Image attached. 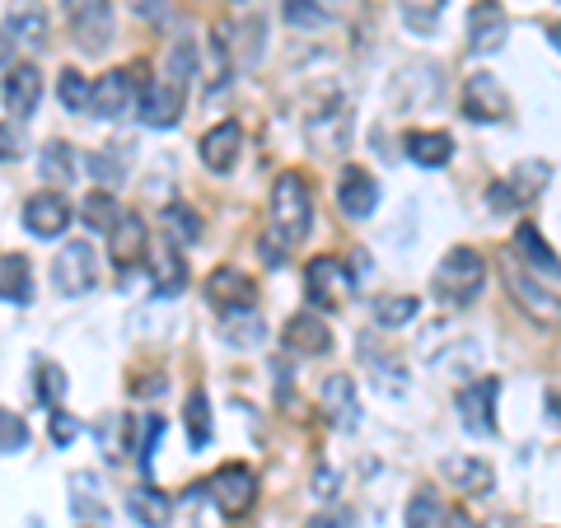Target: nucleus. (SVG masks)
Listing matches in <instances>:
<instances>
[{
	"label": "nucleus",
	"mask_w": 561,
	"mask_h": 528,
	"mask_svg": "<svg viewBox=\"0 0 561 528\" xmlns=\"http://www.w3.org/2000/svg\"><path fill=\"white\" fill-rule=\"evenodd\" d=\"M351 131H356V122H351V103L342 94L323 99L319 108L309 113V146L319 154H346Z\"/></svg>",
	"instance_id": "nucleus-6"
},
{
	"label": "nucleus",
	"mask_w": 561,
	"mask_h": 528,
	"mask_svg": "<svg viewBox=\"0 0 561 528\" xmlns=\"http://www.w3.org/2000/svg\"><path fill=\"white\" fill-rule=\"evenodd\" d=\"M440 468L454 482V491H463V496H491V491H496V468L478 459V454H449Z\"/></svg>",
	"instance_id": "nucleus-24"
},
{
	"label": "nucleus",
	"mask_w": 561,
	"mask_h": 528,
	"mask_svg": "<svg viewBox=\"0 0 561 528\" xmlns=\"http://www.w3.org/2000/svg\"><path fill=\"white\" fill-rule=\"evenodd\" d=\"M183 286H187V267H183V257H179V253H164V262L154 267V299L179 295Z\"/></svg>",
	"instance_id": "nucleus-43"
},
{
	"label": "nucleus",
	"mask_w": 561,
	"mask_h": 528,
	"mask_svg": "<svg viewBox=\"0 0 561 528\" xmlns=\"http://www.w3.org/2000/svg\"><path fill=\"white\" fill-rule=\"evenodd\" d=\"M280 346H286L290 356H328L332 351V328L319 319V309H305V313H295V319L280 328Z\"/></svg>",
	"instance_id": "nucleus-20"
},
{
	"label": "nucleus",
	"mask_w": 561,
	"mask_h": 528,
	"mask_svg": "<svg viewBox=\"0 0 561 528\" xmlns=\"http://www.w3.org/2000/svg\"><path fill=\"white\" fill-rule=\"evenodd\" d=\"M122 146H108V150H99V154H90V173L94 179H103V183H117L122 179Z\"/></svg>",
	"instance_id": "nucleus-45"
},
{
	"label": "nucleus",
	"mask_w": 561,
	"mask_h": 528,
	"mask_svg": "<svg viewBox=\"0 0 561 528\" xmlns=\"http://www.w3.org/2000/svg\"><path fill=\"white\" fill-rule=\"evenodd\" d=\"M66 5V20H70V33L84 51H103L113 43V5L108 0H61Z\"/></svg>",
	"instance_id": "nucleus-13"
},
{
	"label": "nucleus",
	"mask_w": 561,
	"mask_h": 528,
	"mask_svg": "<svg viewBox=\"0 0 561 528\" xmlns=\"http://www.w3.org/2000/svg\"><path fill=\"white\" fill-rule=\"evenodd\" d=\"M70 515H76V528H108V501H103V486L90 468L70 472Z\"/></svg>",
	"instance_id": "nucleus-18"
},
{
	"label": "nucleus",
	"mask_w": 561,
	"mask_h": 528,
	"mask_svg": "<svg viewBox=\"0 0 561 528\" xmlns=\"http://www.w3.org/2000/svg\"><path fill=\"white\" fill-rule=\"evenodd\" d=\"M416 313H421V299L416 295H383L379 305H375V323L393 332V328H408Z\"/></svg>",
	"instance_id": "nucleus-39"
},
{
	"label": "nucleus",
	"mask_w": 561,
	"mask_h": 528,
	"mask_svg": "<svg viewBox=\"0 0 561 528\" xmlns=\"http://www.w3.org/2000/svg\"><path fill=\"white\" fill-rule=\"evenodd\" d=\"M70 202L61 197V192H33V197L24 202V230L33 239H57L66 234V225H70Z\"/></svg>",
	"instance_id": "nucleus-19"
},
{
	"label": "nucleus",
	"mask_w": 561,
	"mask_h": 528,
	"mask_svg": "<svg viewBox=\"0 0 561 528\" xmlns=\"http://www.w3.org/2000/svg\"><path fill=\"white\" fill-rule=\"evenodd\" d=\"M542 33H548V43L561 51V20H548V24H542Z\"/></svg>",
	"instance_id": "nucleus-50"
},
{
	"label": "nucleus",
	"mask_w": 561,
	"mask_h": 528,
	"mask_svg": "<svg viewBox=\"0 0 561 528\" xmlns=\"http://www.w3.org/2000/svg\"><path fill=\"white\" fill-rule=\"evenodd\" d=\"M57 94H61V103H66L70 113H84V108H90V94H94V84L84 80L80 70H70V66H66L61 76H57Z\"/></svg>",
	"instance_id": "nucleus-41"
},
{
	"label": "nucleus",
	"mask_w": 561,
	"mask_h": 528,
	"mask_svg": "<svg viewBox=\"0 0 561 528\" xmlns=\"http://www.w3.org/2000/svg\"><path fill=\"white\" fill-rule=\"evenodd\" d=\"M206 496L216 501V509L225 519H243L249 509L257 505V478H253V468L249 463H225L210 472V482H206Z\"/></svg>",
	"instance_id": "nucleus-5"
},
{
	"label": "nucleus",
	"mask_w": 561,
	"mask_h": 528,
	"mask_svg": "<svg viewBox=\"0 0 561 528\" xmlns=\"http://www.w3.org/2000/svg\"><path fill=\"white\" fill-rule=\"evenodd\" d=\"M146 66H117L108 76L94 80V94H90V113L99 122H113L122 113H131V103H140V90H146Z\"/></svg>",
	"instance_id": "nucleus-4"
},
{
	"label": "nucleus",
	"mask_w": 561,
	"mask_h": 528,
	"mask_svg": "<svg viewBox=\"0 0 561 528\" xmlns=\"http://www.w3.org/2000/svg\"><path fill=\"white\" fill-rule=\"evenodd\" d=\"M47 435H51V445H76V435H80V421L61 412V408H51V421H47Z\"/></svg>",
	"instance_id": "nucleus-47"
},
{
	"label": "nucleus",
	"mask_w": 561,
	"mask_h": 528,
	"mask_svg": "<svg viewBox=\"0 0 561 528\" xmlns=\"http://www.w3.org/2000/svg\"><path fill=\"white\" fill-rule=\"evenodd\" d=\"M10 51H14V43H10V33L0 28V66H10Z\"/></svg>",
	"instance_id": "nucleus-51"
},
{
	"label": "nucleus",
	"mask_w": 561,
	"mask_h": 528,
	"mask_svg": "<svg viewBox=\"0 0 561 528\" xmlns=\"http://www.w3.org/2000/svg\"><path fill=\"white\" fill-rule=\"evenodd\" d=\"M511 43V14L501 0H472L468 10V51L472 57H496Z\"/></svg>",
	"instance_id": "nucleus-9"
},
{
	"label": "nucleus",
	"mask_w": 561,
	"mask_h": 528,
	"mask_svg": "<svg viewBox=\"0 0 561 528\" xmlns=\"http://www.w3.org/2000/svg\"><path fill=\"white\" fill-rule=\"evenodd\" d=\"M51 286H57V295L66 299H80L90 295L99 286V257L90 243H66V249L57 253V262H51Z\"/></svg>",
	"instance_id": "nucleus-8"
},
{
	"label": "nucleus",
	"mask_w": 561,
	"mask_h": 528,
	"mask_svg": "<svg viewBox=\"0 0 561 528\" xmlns=\"http://www.w3.org/2000/svg\"><path fill=\"white\" fill-rule=\"evenodd\" d=\"M206 299L216 313L257 309V286H253V276H243V267H216L206 276Z\"/></svg>",
	"instance_id": "nucleus-16"
},
{
	"label": "nucleus",
	"mask_w": 561,
	"mask_h": 528,
	"mask_svg": "<svg viewBox=\"0 0 561 528\" xmlns=\"http://www.w3.org/2000/svg\"><path fill=\"white\" fill-rule=\"evenodd\" d=\"M160 220H164V234H169L173 249H192V243H202V216L187 202H169L160 210Z\"/></svg>",
	"instance_id": "nucleus-31"
},
{
	"label": "nucleus",
	"mask_w": 561,
	"mask_h": 528,
	"mask_svg": "<svg viewBox=\"0 0 561 528\" xmlns=\"http://www.w3.org/2000/svg\"><path fill=\"white\" fill-rule=\"evenodd\" d=\"M515 253L529 262V267L538 272V276H552V280H561V257H557V249L548 239H542V230L538 225H529L524 220L519 230H515Z\"/></svg>",
	"instance_id": "nucleus-27"
},
{
	"label": "nucleus",
	"mask_w": 561,
	"mask_h": 528,
	"mask_svg": "<svg viewBox=\"0 0 561 528\" xmlns=\"http://www.w3.org/2000/svg\"><path fill=\"white\" fill-rule=\"evenodd\" d=\"M482 286H486V257L478 249H468V243L449 249L440 257V267H435V276H431V295L440 299L445 309L472 305V299L482 295Z\"/></svg>",
	"instance_id": "nucleus-2"
},
{
	"label": "nucleus",
	"mask_w": 561,
	"mask_h": 528,
	"mask_svg": "<svg viewBox=\"0 0 561 528\" xmlns=\"http://www.w3.org/2000/svg\"><path fill=\"white\" fill-rule=\"evenodd\" d=\"M197 154H202V169L206 173H230L234 164H239V154H243V127L234 117H225V122H216L202 140H197Z\"/></svg>",
	"instance_id": "nucleus-15"
},
{
	"label": "nucleus",
	"mask_w": 561,
	"mask_h": 528,
	"mask_svg": "<svg viewBox=\"0 0 561 528\" xmlns=\"http://www.w3.org/2000/svg\"><path fill=\"white\" fill-rule=\"evenodd\" d=\"M230 5H243V0H230Z\"/></svg>",
	"instance_id": "nucleus-55"
},
{
	"label": "nucleus",
	"mask_w": 561,
	"mask_h": 528,
	"mask_svg": "<svg viewBox=\"0 0 561 528\" xmlns=\"http://www.w3.org/2000/svg\"><path fill=\"white\" fill-rule=\"evenodd\" d=\"M505 290H511V299L519 305L524 319H534L538 328H548V332L561 328V295L542 290V280L524 276L519 267H505Z\"/></svg>",
	"instance_id": "nucleus-10"
},
{
	"label": "nucleus",
	"mask_w": 561,
	"mask_h": 528,
	"mask_svg": "<svg viewBox=\"0 0 561 528\" xmlns=\"http://www.w3.org/2000/svg\"><path fill=\"white\" fill-rule=\"evenodd\" d=\"M398 5V20L408 24L416 38H431L440 28V14H445V0H393Z\"/></svg>",
	"instance_id": "nucleus-33"
},
{
	"label": "nucleus",
	"mask_w": 561,
	"mask_h": 528,
	"mask_svg": "<svg viewBox=\"0 0 561 528\" xmlns=\"http://www.w3.org/2000/svg\"><path fill=\"white\" fill-rule=\"evenodd\" d=\"M33 375H38V398L47 402V408H61V398H66V369L57 360H38V365H33Z\"/></svg>",
	"instance_id": "nucleus-42"
},
{
	"label": "nucleus",
	"mask_w": 561,
	"mask_h": 528,
	"mask_svg": "<svg viewBox=\"0 0 561 528\" xmlns=\"http://www.w3.org/2000/svg\"><path fill=\"white\" fill-rule=\"evenodd\" d=\"M305 295H309L313 309L337 313V309L351 305V295H356V272H351L342 257H332V253L313 257L305 267Z\"/></svg>",
	"instance_id": "nucleus-3"
},
{
	"label": "nucleus",
	"mask_w": 561,
	"mask_h": 528,
	"mask_svg": "<svg viewBox=\"0 0 561 528\" xmlns=\"http://www.w3.org/2000/svg\"><path fill=\"white\" fill-rule=\"evenodd\" d=\"M230 24H216L210 28V43H206V57H202V94L206 99H220L230 90Z\"/></svg>",
	"instance_id": "nucleus-25"
},
{
	"label": "nucleus",
	"mask_w": 561,
	"mask_h": 528,
	"mask_svg": "<svg viewBox=\"0 0 561 528\" xmlns=\"http://www.w3.org/2000/svg\"><path fill=\"white\" fill-rule=\"evenodd\" d=\"M160 435H164V416H146V431H140V449H136L140 472H150V463H154V445H160Z\"/></svg>",
	"instance_id": "nucleus-46"
},
{
	"label": "nucleus",
	"mask_w": 561,
	"mask_h": 528,
	"mask_svg": "<svg viewBox=\"0 0 561 528\" xmlns=\"http://www.w3.org/2000/svg\"><path fill=\"white\" fill-rule=\"evenodd\" d=\"M5 33H10V43H24V47H43L47 43V14L38 5H20L5 20Z\"/></svg>",
	"instance_id": "nucleus-35"
},
{
	"label": "nucleus",
	"mask_w": 561,
	"mask_h": 528,
	"mask_svg": "<svg viewBox=\"0 0 561 528\" xmlns=\"http://www.w3.org/2000/svg\"><path fill=\"white\" fill-rule=\"evenodd\" d=\"M146 249H150L146 220H140L136 210H122V220L113 225V234H108L113 262H117V267H140V262H146Z\"/></svg>",
	"instance_id": "nucleus-23"
},
{
	"label": "nucleus",
	"mask_w": 561,
	"mask_h": 528,
	"mask_svg": "<svg viewBox=\"0 0 561 528\" xmlns=\"http://www.w3.org/2000/svg\"><path fill=\"white\" fill-rule=\"evenodd\" d=\"M183 426H187V445L202 454L210 445V398H206V389H192L187 393V402H183Z\"/></svg>",
	"instance_id": "nucleus-34"
},
{
	"label": "nucleus",
	"mask_w": 561,
	"mask_h": 528,
	"mask_svg": "<svg viewBox=\"0 0 561 528\" xmlns=\"http://www.w3.org/2000/svg\"><path fill=\"white\" fill-rule=\"evenodd\" d=\"M0 299H5V305H20V309L33 299V272H28L24 253H5V257H0Z\"/></svg>",
	"instance_id": "nucleus-30"
},
{
	"label": "nucleus",
	"mask_w": 561,
	"mask_h": 528,
	"mask_svg": "<svg viewBox=\"0 0 561 528\" xmlns=\"http://www.w3.org/2000/svg\"><path fill=\"white\" fill-rule=\"evenodd\" d=\"M402 150H408V160L421 169H445L454 160V136L449 131H408L402 136Z\"/></svg>",
	"instance_id": "nucleus-28"
},
{
	"label": "nucleus",
	"mask_w": 561,
	"mask_h": 528,
	"mask_svg": "<svg viewBox=\"0 0 561 528\" xmlns=\"http://www.w3.org/2000/svg\"><path fill=\"white\" fill-rule=\"evenodd\" d=\"M463 117L482 122V127L511 117V94L501 90V80L491 76V70H472V76L463 80Z\"/></svg>",
	"instance_id": "nucleus-12"
},
{
	"label": "nucleus",
	"mask_w": 561,
	"mask_h": 528,
	"mask_svg": "<svg viewBox=\"0 0 561 528\" xmlns=\"http://www.w3.org/2000/svg\"><path fill=\"white\" fill-rule=\"evenodd\" d=\"M197 66H202V57H197V43H192V38H173V43H169V57H164V80H173V84H183V90H187V80L197 76Z\"/></svg>",
	"instance_id": "nucleus-36"
},
{
	"label": "nucleus",
	"mask_w": 561,
	"mask_h": 528,
	"mask_svg": "<svg viewBox=\"0 0 561 528\" xmlns=\"http://www.w3.org/2000/svg\"><path fill=\"white\" fill-rule=\"evenodd\" d=\"M309 528H342V524H337V519H313Z\"/></svg>",
	"instance_id": "nucleus-53"
},
{
	"label": "nucleus",
	"mask_w": 561,
	"mask_h": 528,
	"mask_svg": "<svg viewBox=\"0 0 561 528\" xmlns=\"http://www.w3.org/2000/svg\"><path fill=\"white\" fill-rule=\"evenodd\" d=\"M267 210H272V239L280 249H300L313 230V192H309V179L300 169H286L272 183Z\"/></svg>",
	"instance_id": "nucleus-1"
},
{
	"label": "nucleus",
	"mask_w": 561,
	"mask_h": 528,
	"mask_svg": "<svg viewBox=\"0 0 561 528\" xmlns=\"http://www.w3.org/2000/svg\"><path fill=\"white\" fill-rule=\"evenodd\" d=\"M127 515H131L140 528H169V519H173V501H169V491L150 486V482H140V486L127 491Z\"/></svg>",
	"instance_id": "nucleus-26"
},
{
	"label": "nucleus",
	"mask_w": 561,
	"mask_h": 528,
	"mask_svg": "<svg viewBox=\"0 0 561 528\" xmlns=\"http://www.w3.org/2000/svg\"><path fill=\"white\" fill-rule=\"evenodd\" d=\"M5 160H14V136L0 127V164H5Z\"/></svg>",
	"instance_id": "nucleus-49"
},
{
	"label": "nucleus",
	"mask_w": 561,
	"mask_h": 528,
	"mask_svg": "<svg viewBox=\"0 0 561 528\" xmlns=\"http://www.w3.org/2000/svg\"><path fill=\"white\" fill-rule=\"evenodd\" d=\"M408 528H449V509L440 505L435 491L421 486L416 496L408 501Z\"/></svg>",
	"instance_id": "nucleus-37"
},
{
	"label": "nucleus",
	"mask_w": 561,
	"mask_h": 528,
	"mask_svg": "<svg viewBox=\"0 0 561 528\" xmlns=\"http://www.w3.org/2000/svg\"><path fill=\"white\" fill-rule=\"evenodd\" d=\"M319 402H323V412L328 421L337 431H356L360 426V393H356V379L351 375H328L323 379V389H319Z\"/></svg>",
	"instance_id": "nucleus-22"
},
{
	"label": "nucleus",
	"mask_w": 561,
	"mask_h": 528,
	"mask_svg": "<svg viewBox=\"0 0 561 528\" xmlns=\"http://www.w3.org/2000/svg\"><path fill=\"white\" fill-rule=\"evenodd\" d=\"M127 5H131V14H136V20L154 24V20H160V14L169 10V0H127Z\"/></svg>",
	"instance_id": "nucleus-48"
},
{
	"label": "nucleus",
	"mask_w": 561,
	"mask_h": 528,
	"mask_svg": "<svg viewBox=\"0 0 561 528\" xmlns=\"http://www.w3.org/2000/svg\"><path fill=\"white\" fill-rule=\"evenodd\" d=\"M220 337L234 351H253L262 337H267V323H262L257 309H234V313H220Z\"/></svg>",
	"instance_id": "nucleus-29"
},
{
	"label": "nucleus",
	"mask_w": 561,
	"mask_h": 528,
	"mask_svg": "<svg viewBox=\"0 0 561 528\" xmlns=\"http://www.w3.org/2000/svg\"><path fill=\"white\" fill-rule=\"evenodd\" d=\"M0 99H5V113L28 122L38 113V99H43V70L24 61V66H10L5 70V84H0Z\"/></svg>",
	"instance_id": "nucleus-17"
},
{
	"label": "nucleus",
	"mask_w": 561,
	"mask_h": 528,
	"mask_svg": "<svg viewBox=\"0 0 561 528\" xmlns=\"http://www.w3.org/2000/svg\"><path fill=\"white\" fill-rule=\"evenodd\" d=\"M80 216H84V225H90V230L113 234V225L122 220V206H117L113 192H90V197H84V206H80Z\"/></svg>",
	"instance_id": "nucleus-38"
},
{
	"label": "nucleus",
	"mask_w": 561,
	"mask_h": 528,
	"mask_svg": "<svg viewBox=\"0 0 561 528\" xmlns=\"http://www.w3.org/2000/svg\"><path fill=\"white\" fill-rule=\"evenodd\" d=\"M449 528H472L468 515H459V509H449Z\"/></svg>",
	"instance_id": "nucleus-52"
},
{
	"label": "nucleus",
	"mask_w": 561,
	"mask_h": 528,
	"mask_svg": "<svg viewBox=\"0 0 561 528\" xmlns=\"http://www.w3.org/2000/svg\"><path fill=\"white\" fill-rule=\"evenodd\" d=\"M375 206H379V183H375V173L360 169V164H346V169L337 173V210H342L346 220H370Z\"/></svg>",
	"instance_id": "nucleus-14"
},
{
	"label": "nucleus",
	"mask_w": 561,
	"mask_h": 528,
	"mask_svg": "<svg viewBox=\"0 0 561 528\" xmlns=\"http://www.w3.org/2000/svg\"><path fill=\"white\" fill-rule=\"evenodd\" d=\"M280 20L290 28H323L332 20V10L323 0H280Z\"/></svg>",
	"instance_id": "nucleus-40"
},
{
	"label": "nucleus",
	"mask_w": 561,
	"mask_h": 528,
	"mask_svg": "<svg viewBox=\"0 0 561 528\" xmlns=\"http://www.w3.org/2000/svg\"><path fill=\"white\" fill-rule=\"evenodd\" d=\"M28 445V426H24V416H14L0 408V454H20Z\"/></svg>",
	"instance_id": "nucleus-44"
},
{
	"label": "nucleus",
	"mask_w": 561,
	"mask_h": 528,
	"mask_svg": "<svg viewBox=\"0 0 561 528\" xmlns=\"http://www.w3.org/2000/svg\"><path fill=\"white\" fill-rule=\"evenodd\" d=\"M548 402H552V412H557V421H561V393H548Z\"/></svg>",
	"instance_id": "nucleus-54"
},
{
	"label": "nucleus",
	"mask_w": 561,
	"mask_h": 528,
	"mask_svg": "<svg viewBox=\"0 0 561 528\" xmlns=\"http://www.w3.org/2000/svg\"><path fill=\"white\" fill-rule=\"evenodd\" d=\"M183 84H173V80H150L146 90H140V103H136V113L146 127H173V122L183 117Z\"/></svg>",
	"instance_id": "nucleus-21"
},
{
	"label": "nucleus",
	"mask_w": 561,
	"mask_h": 528,
	"mask_svg": "<svg viewBox=\"0 0 561 528\" xmlns=\"http://www.w3.org/2000/svg\"><path fill=\"white\" fill-rule=\"evenodd\" d=\"M496 398H501V379H472L459 389V421H463V431L468 435H478V439H491L496 435Z\"/></svg>",
	"instance_id": "nucleus-11"
},
{
	"label": "nucleus",
	"mask_w": 561,
	"mask_h": 528,
	"mask_svg": "<svg viewBox=\"0 0 561 528\" xmlns=\"http://www.w3.org/2000/svg\"><path fill=\"white\" fill-rule=\"evenodd\" d=\"M548 179H552V169L542 164V160H524V164H515L511 179H496V183H491L486 206H491V210H519V206H534V202H538V192L548 187Z\"/></svg>",
	"instance_id": "nucleus-7"
},
{
	"label": "nucleus",
	"mask_w": 561,
	"mask_h": 528,
	"mask_svg": "<svg viewBox=\"0 0 561 528\" xmlns=\"http://www.w3.org/2000/svg\"><path fill=\"white\" fill-rule=\"evenodd\" d=\"M38 169H43L47 183L70 187V183H76V169H80V164H76V146H66V140H47Z\"/></svg>",
	"instance_id": "nucleus-32"
}]
</instances>
